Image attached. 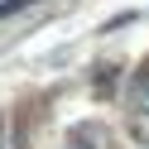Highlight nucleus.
Wrapping results in <instances>:
<instances>
[{
	"mask_svg": "<svg viewBox=\"0 0 149 149\" xmlns=\"http://www.w3.org/2000/svg\"><path fill=\"white\" fill-rule=\"evenodd\" d=\"M0 149H5V120H0Z\"/></svg>",
	"mask_w": 149,
	"mask_h": 149,
	"instance_id": "nucleus-4",
	"label": "nucleus"
},
{
	"mask_svg": "<svg viewBox=\"0 0 149 149\" xmlns=\"http://www.w3.org/2000/svg\"><path fill=\"white\" fill-rule=\"evenodd\" d=\"M68 149H91V144H87V139H77V144H68Z\"/></svg>",
	"mask_w": 149,
	"mask_h": 149,
	"instance_id": "nucleus-3",
	"label": "nucleus"
},
{
	"mask_svg": "<svg viewBox=\"0 0 149 149\" xmlns=\"http://www.w3.org/2000/svg\"><path fill=\"white\" fill-rule=\"evenodd\" d=\"M24 5H29V0H5V5H0V19H5V15H15V10H24Z\"/></svg>",
	"mask_w": 149,
	"mask_h": 149,
	"instance_id": "nucleus-2",
	"label": "nucleus"
},
{
	"mask_svg": "<svg viewBox=\"0 0 149 149\" xmlns=\"http://www.w3.org/2000/svg\"><path fill=\"white\" fill-rule=\"evenodd\" d=\"M130 96H135V111H139V116H149V68L135 77V91H130Z\"/></svg>",
	"mask_w": 149,
	"mask_h": 149,
	"instance_id": "nucleus-1",
	"label": "nucleus"
}]
</instances>
